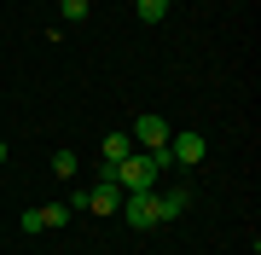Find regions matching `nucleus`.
<instances>
[{"label": "nucleus", "mask_w": 261, "mask_h": 255, "mask_svg": "<svg viewBox=\"0 0 261 255\" xmlns=\"http://www.w3.org/2000/svg\"><path fill=\"white\" fill-rule=\"evenodd\" d=\"M163 168H174L168 151H134V157H122L116 168H105V174H111L122 191H157V174Z\"/></svg>", "instance_id": "f257e3e1"}, {"label": "nucleus", "mask_w": 261, "mask_h": 255, "mask_svg": "<svg viewBox=\"0 0 261 255\" xmlns=\"http://www.w3.org/2000/svg\"><path fill=\"white\" fill-rule=\"evenodd\" d=\"M168 133H174V128H168L163 116H151V110L128 122V139H134V151H163V145H168Z\"/></svg>", "instance_id": "f03ea898"}, {"label": "nucleus", "mask_w": 261, "mask_h": 255, "mask_svg": "<svg viewBox=\"0 0 261 255\" xmlns=\"http://www.w3.org/2000/svg\"><path fill=\"white\" fill-rule=\"evenodd\" d=\"M128 226H157L163 209H157V191H122V209H116Z\"/></svg>", "instance_id": "7ed1b4c3"}, {"label": "nucleus", "mask_w": 261, "mask_h": 255, "mask_svg": "<svg viewBox=\"0 0 261 255\" xmlns=\"http://www.w3.org/2000/svg\"><path fill=\"white\" fill-rule=\"evenodd\" d=\"M163 151H168V162H174V168H192V162H203V133H192V128H174Z\"/></svg>", "instance_id": "20e7f679"}, {"label": "nucleus", "mask_w": 261, "mask_h": 255, "mask_svg": "<svg viewBox=\"0 0 261 255\" xmlns=\"http://www.w3.org/2000/svg\"><path fill=\"white\" fill-rule=\"evenodd\" d=\"M82 209H93V215H116V209H122V186H116L111 174H105L99 186H93V191L82 197Z\"/></svg>", "instance_id": "39448f33"}, {"label": "nucleus", "mask_w": 261, "mask_h": 255, "mask_svg": "<svg viewBox=\"0 0 261 255\" xmlns=\"http://www.w3.org/2000/svg\"><path fill=\"white\" fill-rule=\"evenodd\" d=\"M99 151H105V168H116L122 157H134V139H128V133H105V145H99Z\"/></svg>", "instance_id": "423d86ee"}, {"label": "nucleus", "mask_w": 261, "mask_h": 255, "mask_svg": "<svg viewBox=\"0 0 261 255\" xmlns=\"http://www.w3.org/2000/svg\"><path fill=\"white\" fill-rule=\"evenodd\" d=\"M157 209H163V220L186 215V209H192V191H163V197H157Z\"/></svg>", "instance_id": "0eeeda50"}, {"label": "nucleus", "mask_w": 261, "mask_h": 255, "mask_svg": "<svg viewBox=\"0 0 261 255\" xmlns=\"http://www.w3.org/2000/svg\"><path fill=\"white\" fill-rule=\"evenodd\" d=\"M53 174H58V180H75V174H82L75 151H53Z\"/></svg>", "instance_id": "6e6552de"}, {"label": "nucleus", "mask_w": 261, "mask_h": 255, "mask_svg": "<svg viewBox=\"0 0 261 255\" xmlns=\"http://www.w3.org/2000/svg\"><path fill=\"white\" fill-rule=\"evenodd\" d=\"M41 220H47V232L64 226V220H70V203H41Z\"/></svg>", "instance_id": "1a4fd4ad"}, {"label": "nucleus", "mask_w": 261, "mask_h": 255, "mask_svg": "<svg viewBox=\"0 0 261 255\" xmlns=\"http://www.w3.org/2000/svg\"><path fill=\"white\" fill-rule=\"evenodd\" d=\"M140 18L145 23H163L168 18V0H140Z\"/></svg>", "instance_id": "9d476101"}, {"label": "nucleus", "mask_w": 261, "mask_h": 255, "mask_svg": "<svg viewBox=\"0 0 261 255\" xmlns=\"http://www.w3.org/2000/svg\"><path fill=\"white\" fill-rule=\"evenodd\" d=\"M58 6H64V18H70V23H82L87 12H93V6H87V0H58Z\"/></svg>", "instance_id": "9b49d317"}, {"label": "nucleus", "mask_w": 261, "mask_h": 255, "mask_svg": "<svg viewBox=\"0 0 261 255\" xmlns=\"http://www.w3.org/2000/svg\"><path fill=\"white\" fill-rule=\"evenodd\" d=\"M6 151H12V145H6V139H0V162H6Z\"/></svg>", "instance_id": "f8f14e48"}]
</instances>
